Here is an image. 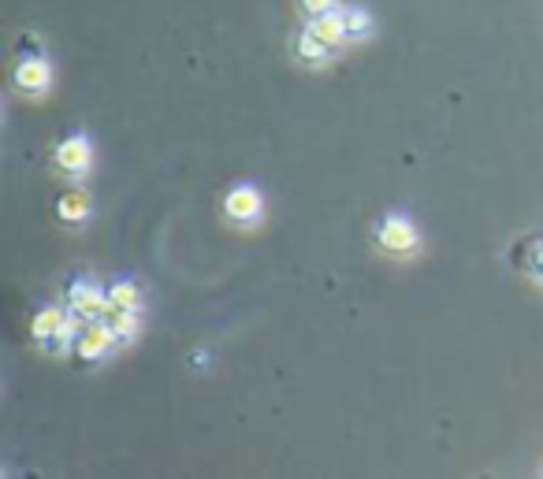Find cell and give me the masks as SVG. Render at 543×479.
Returning a JSON list of instances; mask_svg holds the SVG:
<instances>
[{
	"instance_id": "8",
	"label": "cell",
	"mask_w": 543,
	"mask_h": 479,
	"mask_svg": "<svg viewBox=\"0 0 543 479\" xmlns=\"http://www.w3.org/2000/svg\"><path fill=\"white\" fill-rule=\"evenodd\" d=\"M332 45H324V41L309 30V26H302L298 30V38H294V56H298V64L305 67H324L328 60H332Z\"/></svg>"
},
{
	"instance_id": "2",
	"label": "cell",
	"mask_w": 543,
	"mask_h": 479,
	"mask_svg": "<svg viewBox=\"0 0 543 479\" xmlns=\"http://www.w3.org/2000/svg\"><path fill=\"white\" fill-rule=\"evenodd\" d=\"M372 238H376V246L384 249L387 257H413L421 249V234L410 223V216H402V212L380 216L376 227H372Z\"/></svg>"
},
{
	"instance_id": "11",
	"label": "cell",
	"mask_w": 543,
	"mask_h": 479,
	"mask_svg": "<svg viewBox=\"0 0 543 479\" xmlns=\"http://www.w3.org/2000/svg\"><path fill=\"white\" fill-rule=\"evenodd\" d=\"M108 301H112V312L116 309L142 312V290H138V283H131V279H120V283L108 286Z\"/></svg>"
},
{
	"instance_id": "6",
	"label": "cell",
	"mask_w": 543,
	"mask_h": 479,
	"mask_svg": "<svg viewBox=\"0 0 543 479\" xmlns=\"http://www.w3.org/2000/svg\"><path fill=\"white\" fill-rule=\"evenodd\" d=\"M53 156H56V164H60V171H67L71 179H82L93 164V145L86 134H71V138H64V142L56 145Z\"/></svg>"
},
{
	"instance_id": "12",
	"label": "cell",
	"mask_w": 543,
	"mask_h": 479,
	"mask_svg": "<svg viewBox=\"0 0 543 479\" xmlns=\"http://www.w3.org/2000/svg\"><path fill=\"white\" fill-rule=\"evenodd\" d=\"M108 324H112V331H116V342H120V346H131L134 338H138V331H142V312L116 309L112 316H108Z\"/></svg>"
},
{
	"instance_id": "4",
	"label": "cell",
	"mask_w": 543,
	"mask_h": 479,
	"mask_svg": "<svg viewBox=\"0 0 543 479\" xmlns=\"http://www.w3.org/2000/svg\"><path fill=\"white\" fill-rule=\"evenodd\" d=\"M220 208H224L227 223H235V227H253V223H261V216H265V197H261L257 186L239 182V186H231L224 194Z\"/></svg>"
},
{
	"instance_id": "10",
	"label": "cell",
	"mask_w": 543,
	"mask_h": 479,
	"mask_svg": "<svg viewBox=\"0 0 543 479\" xmlns=\"http://www.w3.org/2000/svg\"><path fill=\"white\" fill-rule=\"evenodd\" d=\"M90 212H93V205L82 190H71V194H64L56 201V220L67 223V227H82V223L90 220Z\"/></svg>"
},
{
	"instance_id": "1",
	"label": "cell",
	"mask_w": 543,
	"mask_h": 479,
	"mask_svg": "<svg viewBox=\"0 0 543 479\" xmlns=\"http://www.w3.org/2000/svg\"><path fill=\"white\" fill-rule=\"evenodd\" d=\"M116 346H120V342H116L112 324H105V320H90V324L79 327V335L71 342V361H75V368H97L101 361L112 357Z\"/></svg>"
},
{
	"instance_id": "14",
	"label": "cell",
	"mask_w": 543,
	"mask_h": 479,
	"mask_svg": "<svg viewBox=\"0 0 543 479\" xmlns=\"http://www.w3.org/2000/svg\"><path fill=\"white\" fill-rule=\"evenodd\" d=\"M15 56H19V60H30V56H45V52H41V34H19V38H15Z\"/></svg>"
},
{
	"instance_id": "15",
	"label": "cell",
	"mask_w": 543,
	"mask_h": 479,
	"mask_svg": "<svg viewBox=\"0 0 543 479\" xmlns=\"http://www.w3.org/2000/svg\"><path fill=\"white\" fill-rule=\"evenodd\" d=\"M298 4H302V12L309 15V19H317V15L332 12L335 8V0H298Z\"/></svg>"
},
{
	"instance_id": "5",
	"label": "cell",
	"mask_w": 543,
	"mask_h": 479,
	"mask_svg": "<svg viewBox=\"0 0 543 479\" xmlns=\"http://www.w3.org/2000/svg\"><path fill=\"white\" fill-rule=\"evenodd\" d=\"M12 86L15 93H23V97H45L49 86H53V67L45 56H30V60H19L12 67Z\"/></svg>"
},
{
	"instance_id": "7",
	"label": "cell",
	"mask_w": 543,
	"mask_h": 479,
	"mask_svg": "<svg viewBox=\"0 0 543 479\" xmlns=\"http://www.w3.org/2000/svg\"><path fill=\"white\" fill-rule=\"evenodd\" d=\"M510 264H514L521 275H529L543 286V234H529V238H517L510 246Z\"/></svg>"
},
{
	"instance_id": "13",
	"label": "cell",
	"mask_w": 543,
	"mask_h": 479,
	"mask_svg": "<svg viewBox=\"0 0 543 479\" xmlns=\"http://www.w3.org/2000/svg\"><path fill=\"white\" fill-rule=\"evenodd\" d=\"M343 15H346V38L350 41H365V38H372V15L365 12V8H343Z\"/></svg>"
},
{
	"instance_id": "9",
	"label": "cell",
	"mask_w": 543,
	"mask_h": 479,
	"mask_svg": "<svg viewBox=\"0 0 543 479\" xmlns=\"http://www.w3.org/2000/svg\"><path fill=\"white\" fill-rule=\"evenodd\" d=\"M309 30L317 34L324 45H332V49H339L343 41H350L346 38V15H343V8H332V12H324V15H317V19H309Z\"/></svg>"
},
{
	"instance_id": "3",
	"label": "cell",
	"mask_w": 543,
	"mask_h": 479,
	"mask_svg": "<svg viewBox=\"0 0 543 479\" xmlns=\"http://www.w3.org/2000/svg\"><path fill=\"white\" fill-rule=\"evenodd\" d=\"M67 312H71L75 320H82V324L105 320V316H112L108 290H101V286L90 283V279H71V283H67Z\"/></svg>"
}]
</instances>
